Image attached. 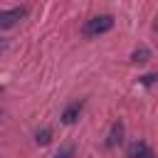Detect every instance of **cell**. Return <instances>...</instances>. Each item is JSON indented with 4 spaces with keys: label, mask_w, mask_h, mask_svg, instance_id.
<instances>
[{
    "label": "cell",
    "mask_w": 158,
    "mask_h": 158,
    "mask_svg": "<svg viewBox=\"0 0 158 158\" xmlns=\"http://www.w3.org/2000/svg\"><path fill=\"white\" fill-rule=\"evenodd\" d=\"M49 136H52V131H49V128H42V131L37 133V143H42V146L49 143Z\"/></svg>",
    "instance_id": "52a82bcc"
},
{
    "label": "cell",
    "mask_w": 158,
    "mask_h": 158,
    "mask_svg": "<svg viewBox=\"0 0 158 158\" xmlns=\"http://www.w3.org/2000/svg\"><path fill=\"white\" fill-rule=\"evenodd\" d=\"M111 27H114V17H111V15H96V17H91V20L84 22L81 32H84L86 37H96V35L109 32Z\"/></svg>",
    "instance_id": "6da1fadb"
},
{
    "label": "cell",
    "mask_w": 158,
    "mask_h": 158,
    "mask_svg": "<svg viewBox=\"0 0 158 158\" xmlns=\"http://www.w3.org/2000/svg\"><path fill=\"white\" fill-rule=\"evenodd\" d=\"M121 136H123V126H121V121H116V123L111 126V133H109V138H106V146L114 148L116 143H121Z\"/></svg>",
    "instance_id": "5b68a950"
},
{
    "label": "cell",
    "mask_w": 158,
    "mask_h": 158,
    "mask_svg": "<svg viewBox=\"0 0 158 158\" xmlns=\"http://www.w3.org/2000/svg\"><path fill=\"white\" fill-rule=\"evenodd\" d=\"M126 156H128V158H156V153L151 151V146L143 143V141H133V143L128 146Z\"/></svg>",
    "instance_id": "3957f363"
},
{
    "label": "cell",
    "mask_w": 158,
    "mask_h": 158,
    "mask_svg": "<svg viewBox=\"0 0 158 158\" xmlns=\"http://www.w3.org/2000/svg\"><path fill=\"white\" fill-rule=\"evenodd\" d=\"M72 153H74V146H64L62 151H57L54 158H72Z\"/></svg>",
    "instance_id": "ba28073f"
},
{
    "label": "cell",
    "mask_w": 158,
    "mask_h": 158,
    "mask_svg": "<svg viewBox=\"0 0 158 158\" xmlns=\"http://www.w3.org/2000/svg\"><path fill=\"white\" fill-rule=\"evenodd\" d=\"M79 114H81V101L69 104V106L62 111V123H74V121L79 118Z\"/></svg>",
    "instance_id": "277c9868"
},
{
    "label": "cell",
    "mask_w": 158,
    "mask_h": 158,
    "mask_svg": "<svg viewBox=\"0 0 158 158\" xmlns=\"http://www.w3.org/2000/svg\"><path fill=\"white\" fill-rule=\"evenodd\" d=\"M27 15L25 7H15V10H0V30H7V27H15L22 17Z\"/></svg>",
    "instance_id": "7a4b0ae2"
},
{
    "label": "cell",
    "mask_w": 158,
    "mask_h": 158,
    "mask_svg": "<svg viewBox=\"0 0 158 158\" xmlns=\"http://www.w3.org/2000/svg\"><path fill=\"white\" fill-rule=\"evenodd\" d=\"M0 91H2V86H0Z\"/></svg>",
    "instance_id": "9c48e42d"
},
{
    "label": "cell",
    "mask_w": 158,
    "mask_h": 158,
    "mask_svg": "<svg viewBox=\"0 0 158 158\" xmlns=\"http://www.w3.org/2000/svg\"><path fill=\"white\" fill-rule=\"evenodd\" d=\"M148 57H151V52H148L146 47H141V49H136V52H133V62H146Z\"/></svg>",
    "instance_id": "8992f818"
}]
</instances>
